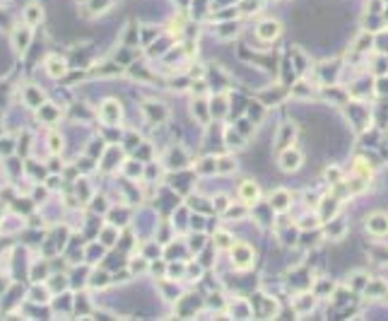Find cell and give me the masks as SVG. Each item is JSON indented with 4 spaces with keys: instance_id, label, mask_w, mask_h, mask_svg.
Wrapping results in <instances>:
<instances>
[{
    "instance_id": "cell-1",
    "label": "cell",
    "mask_w": 388,
    "mask_h": 321,
    "mask_svg": "<svg viewBox=\"0 0 388 321\" xmlns=\"http://www.w3.org/2000/svg\"><path fill=\"white\" fill-rule=\"evenodd\" d=\"M229 254H232V266L239 268V270H249L253 266V261H256V252L251 249L249 244H244V242H234Z\"/></svg>"
},
{
    "instance_id": "cell-2",
    "label": "cell",
    "mask_w": 388,
    "mask_h": 321,
    "mask_svg": "<svg viewBox=\"0 0 388 321\" xmlns=\"http://www.w3.org/2000/svg\"><path fill=\"white\" fill-rule=\"evenodd\" d=\"M277 164L282 172H297V169L304 164V154L299 152L297 148H287V150H280V157H277Z\"/></svg>"
},
{
    "instance_id": "cell-3",
    "label": "cell",
    "mask_w": 388,
    "mask_h": 321,
    "mask_svg": "<svg viewBox=\"0 0 388 321\" xmlns=\"http://www.w3.org/2000/svg\"><path fill=\"white\" fill-rule=\"evenodd\" d=\"M280 34H282V24H280L277 20H263V22L256 27V36H258V42H263V44L277 42Z\"/></svg>"
},
{
    "instance_id": "cell-4",
    "label": "cell",
    "mask_w": 388,
    "mask_h": 321,
    "mask_svg": "<svg viewBox=\"0 0 388 321\" xmlns=\"http://www.w3.org/2000/svg\"><path fill=\"white\" fill-rule=\"evenodd\" d=\"M121 104L116 102V99H106L104 104H101V109H99V118H101V124H106V126H118V121H121Z\"/></svg>"
},
{
    "instance_id": "cell-5",
    "label": "cell",
    "mask_w": 388,
    "mask_h": 321,
    "mask_svg": "<svg viewBox=\"0 0 388 321\" xmlns=\"http://www.w3.org/2000/svg\"><path fill=\"white\" fill-rule=\"evenodd\" d=\"M367 232L372 234V237H386L388 234V215L386 212H372L369 218H367Z\"/></svg>"
},
{
    "instance_id": "cell-6",
    "label": "cell",
    "mask_w": 388,
    "mask_h": 321,
    "mask_svg": "<svg viewBox=\"0 0 388 321\" xmlns=\"http://www.w3.org/2000/svg\"><path fill=\"white\" fill-rule=\"evenodd\" d=\"M258 198H261V188H258V184L256 182H249V179H246V182L239 186V200H244L246 208L256 206Z\"/></svg>"
},
{
    "instance_id": "cell-7",
    "label": "cell",
    "mask_w": 388,
    "mask_h": 321,
    "mask_svg": "<svg viewBox=\"0 0 388 321\" xmlns=\"http://www.w3.org/2000/svg\"><path fill=\"white\" fill-rule=\"evenodd\" d=\"M294 138H297V126H294V124H282L280 130H277V138H275L277 150L292 148V145H294Z\"/></svg>"
},
{
    "instance_id": "cell-8",
    "label": "cell",
    "mask_w": 388,
    "mask_h": 321,
    "mask_svg": "<svg viewBox=\"0 0 388 321\" xmlns=\"http://www.w3.org/2000/svg\"><path fill=\"white\" fill-rule=\"evenodd\" d=\"M292 206V196L290 191H285V188H277L275 194L270 196V210H275V212H287Z\"/></svg>"
},
{
    "instance_id": "cell-9",
    "label": "cell",
    "mask_w": 388,
    "mask_h": 321,
    "mask_svg": "<svg viewBox=\"0 0 388 321\" xmlns=\"http://www.w3.org/2000/svg\"><path fill=\"white\" fill-rule=\"evenodd\" d=\"M142 112L147 114V118H150L152 124H164L166 118H169V109L162 106V104H157V106H154L152 102H147V104L142 106Z\"/></svg>"
},
{
    "instance_id": "cell-10",
    "label": "cell",
    "mask_w": 388,
    "mask_h": 321,
    "mask_svg": "<svg viewBox=\"0 0 388 321\" xmlns=\"http://www.w3.org/2000/svg\"><path fill=\"white\" fill-rule=\"evenodd\" d=\"M29 42H31V27H24V32L22 29H17L12 34V46H14V51L17 54H24L27 51V46H29Z\"/></svg>"
},
{
    "instance_id": "cell-11",
    "label": "cell",
    "mask_w": 388,
    "mask_h": 321,
    "mask_svg": "<svg viewBox=\"0 0 388 321\" xmlns=\"http://www.w3.org/2000/svg\"><path fill=\"white\" fill-rule=\"evenodd\" d=\"M41 20H43V8L39 5V2H29L27 10H24V24H29V27H36Z\"/></svg>"
},
{
    "instance_id": "cell-12",
    "label": "cell",
    "mask_w": 388,
    "mask_h": 321,
    "mask_svg": "<svg viewBox=\"0 0 388 321\" xmlns=\"http://www.w3.org/2000/svg\"><path fill=\"white\" fill-rule=\"evenodd\" d=\"M46 70H48V75L51 78H63L65 72H68V63L63 60V58H58V56H51L48 60H46Z\"/></svg>"
},
{
    "instance_id": "cell-13",
    "label": "cell",
    "mask_w": 388,
    "mask_h": 321,
    "mask_svg": "<svg viewBox=\"0 0 388 321\" xmlns=\"http://www.w3.org/2000/svg\"><path fill=\"white\" fill-rule=\"evenodd\" d=\"M316 304V294H299L297 300H294V312L297 314H306V312H311Z\"/></svg>"
},
{
    "instance_id": "cell-14",
    "label": "cell",
    "mask_w": 388,
    "mask_h": 321,
    "mask_svg": "<svg viewBox=\"0 0 388 321\" xmlns=\"http://www.w3.org/2000/svg\"><path fill=\"white\" fill-rule=\"evenodd\" d=\"M111 2H113V0H89V5H84V8H89V10H84V14H87V17H94V14L106 12L111 8Z\"/></svg>"
},
{
    "instance_id": "cell-15",
    "label": "cell",
    "mask_w": 388,
    "mask_h": 321,
    "mask_svg": "<svg viewBox=\"0 0 388 321\" xmlns=\"http://www.w3.org/2000/svg\"><path fill=\"white\" fill-rule=\"evenodd\" d=\"M27 104L31 109H39L43 104V94L39 90H34V87H27Z\"/></svg>"
},
{
    "instance_id": "cell-16",
    "label": "cell",
    "mask_w": 388,
    "mask_h": 321,
    "mask_svg": "<svg viewBox=\"0 0 388 321\" xmlns=\"http://www.w3.org/2000/svg\"><path fill=\"white\" fill-rule=\"evenodd\" d=\"M232 244H234V239L229 232H217L215 234V246L217 249H232Z\"/></svg>"
},
{
    "instance_id": "cell-17",
    "label": "cell",
    "mask_w": 388,
    "mask_h": 321,
    "mask_svg": "<svg viewBox=\"0 0 388 321\" xmlns=\"http://www.w3.org/2000/svg\"><path fill=\"white\" fill-rule=\"evenodd\" d=\"M236 169V162L232 157H217V172L220 174H229V172H234Z\"/></svg>"
},
{
    "instance_id": "cell-18",
    "label": "cell",
    "mask_w": 388,
    "mask_h": 321,
    "mask_svg": "<svg viewBox=\"0 0 388 321\" xmlns=\"http://www.w3.org/2000/svg\"><path fill=\"white\" fill-rule=\"evenodd\" d=\"M372 42H374V39H372L369 34H362L360 39H357V44H355V48H357V51H369V48H372Z\"/></svg>"
},
{
    "instance_id": "cell-19",
    "label": "cell",
    "mask_w": 388,
    "mask_h": 321,
    "mask_svg": "<svg viewBox=\"0 0 388 321\" xmlns=\"http://www.w3.org/2000/svg\"><path fill=\"white\" fill-rule=\"evenodd\" d=\"M116 237H118V232H116L113 227H109V230L101 234V242H104V246H111V244L116 242Z\"/></svg>"
},
{
    "instance_id": "cell-20",
    "label": "cell",
    "mask_w": 388,
    "mask_h": 321,
    "mask_svg": "<svg viewBox=\"0 0 388 321\" xmlns=\"http://www.w3.org/2000/svg\"><path fill=\"white\" fill-rule=\"evenodd\" d=\"M326 179H328V184H340V169L328 167L326 169Z\"/></svg>"
},
{
    "instance_id": "cell-21",
    "label": "cell",
    "mask_w": 388,
    "mask_h": 321,
    "mask_svg": "<svg viewBox=\"0 0 388 321\" xmlns=\"http://www.w3.org/2000/svg\"><path fill=\"white\" fill-rule=\"evenodd\" d=\"M227 140H229V142H227L229 148H241V145H244V142L239 140V136H234L232 130H227Z\"/></svg>"
},
{
    "instance_id": "cell-22",
    "label": "cell",
    "mask_w": 388,
    "mask_h": 321,
    "mask_svg": "<svg viewBox=\"0 0 388 321\" xmlns=\"http://www.w3.org/2000/svg\"><path fill=\"white\" fill-rule=\"evenodd\" d=\"M60 150H63V142H60V138H58V136H51V152H60Z\"/></svg>"
},
{
    "instance_id": "cell-23",
    "label": "cell",
    "mask_w": 388,
    "mask_h": 321,
    "mask_svg": "<svg viewBox=\"0 0 388 321\" xmlns=\"http://www.w3.org/2000/svg\"><path fill=\"white\" fill-rule=\"evenodd\" d=\"M203 244H205V237H203V234H198V237H193V242H191V249L200 252V249H203Z\"/></svg>"
},
{
    "instance_id": "cell-24",
    "label": "cell",
    "mask_w": 388,
    "mask_h": 321,
    "mask_svg": "<svg viewBox=\"0 0 388 321\" xmlns=\"http://www.w3.org/2000/svg\"><path fill=\"white\" fill-rule=\"evenodd\" d=\"M215 210H229V200H227L224 196H220V198L215 200Z\"/></svg>"
}]
</instances>
